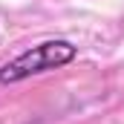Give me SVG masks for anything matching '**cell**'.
<instances>
[{
    "label": "cell",
    "instance_id": "6da1fadb",
    "mask_svg": "<svg viewBox=\"0 0 124 124\" xmlns=\"http://www.w3.org/2000/svg\"><path fill=\"white\" fill-rule=\"evenodd\" d=\"M78 58V46L72 40L52 38V40H40L29 49H23L20 55H15L12 61L0 66V84H20L32 75H43L52 69H63Z\"/></svg>",
    "mask_w": 124,
    "mask_h": 124
}]
</instances>
